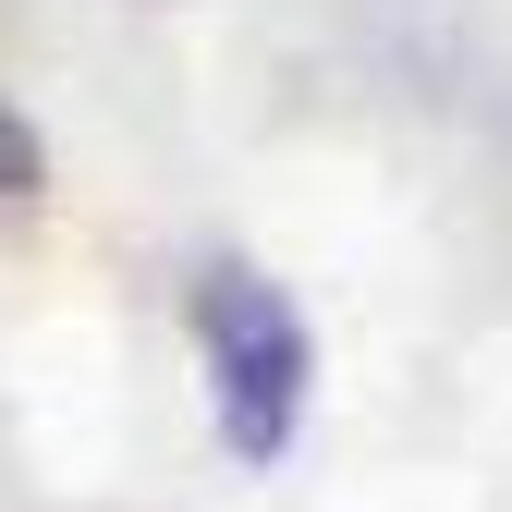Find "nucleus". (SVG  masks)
<instances>
[{"mask_svg": "<svg viewBox=\"0 0 512 512\" xmlns=\"http://www.w3.org/2000/svg\"><path fill=\"white\" fill-rule=\"evenodd\" d=\"M196 366H208V415H220V452L269 476L305 427L317 391V342H305V305L256 269H208L196 281Z\"/></svg>", "mask_w": 512, "mask_h": 512, "instance_id": "nucleus-1", "label": "nucleus"}, {"mask_svg": "<svg viewBox=\"0 0 512 512\" xmlns=\"http://www.w3.org/2000/svg\"><path fill=\"white\" fill-rule=\"evenodd\" d=\"M37 171H49V147H37V122L0 98V196H37Z\"/></svg>", "mask_w": 512, "mask_h": 512, "instance_id": "nucleus-2", "label": "nucleus"}]
</instances>
